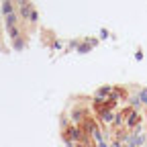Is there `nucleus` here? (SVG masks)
Returning a JSON list of instances; mask_svg holds the SVG:
<instances>
[{"label":"nucleus","instance_id":"nucleus-3","mask_svg":"<svg viewBox=\"0 0 147 147\" xmlns=\"http://www.w3.org/2000/svg\"><path fill=\"white\" fill-rule=\"evenodd\" d=\"M65 147H74V145H69V143H65Z\"/></svg>","mask_w":147,"mask_h":147},{"label":"nucleus","instance_id":"nucleus-1","mask_svg":"<svg viewBox=\"0 0 147 147\" xmlns=\"http://www.w3.org/2000/svg\"><path fill=\"white\" fill-rule=\"evenodd\" d=\"M16 4H18V10H21V14L27 18V21H31V23L37 21V12H35V8L27 2V0H16Z\"/></svg>","mask_w":147,"mask_h":147},{"label":"nucleus","instance_id":"nucleus-2","mask_svg":"<svg viewBox=\"0 0 147 147\" xmlns=\"http://www.w3.org/2000/svg\"><path fill=\"white\" fill-rule=\"evenodd\" d=\"M139 100H141V104H147V90L139 92Z\"/></svg>","mask_w":147,"mask_h":147}]
</instances>
